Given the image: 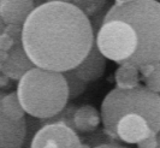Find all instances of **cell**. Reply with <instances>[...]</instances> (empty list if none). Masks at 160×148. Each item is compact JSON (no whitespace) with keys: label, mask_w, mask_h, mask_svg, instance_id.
Returning <instances> with one entry per match:
<instances>
[{"label":"cell","mask_w":160,"mask_h":148,"mask_svg":"<svg viewBox=\"0 0 160 148\" xmlns=\"http://www.w3.org/2000/svg\"><path fill=\"white\" fill-rule=\"evenodd\" d=\"M137 113L147 119L155 134L160 131V94L137 86L132 89L114 88L101 104V118L105 134L113 140L116 125L123 116Z\"/></svg>","instance_id":"277c9868"},{"label":"cell","mask_w":160,"mask_h":148,"mask_svg":"<svg viewBox=\"0 0 160 148\" xmlns=\"http://www.w3.org/2000/svg\"><path fill=\"white\" fill-rule=\"evenodd\" d=\"M157 135H158V148H160V131Z\"/></svg>","instance_id":"484cf974"},{"label":"cell","mask_w":160,"mask_h":148,"mask_svg":"<svg viewBox=\"0 0 160 148\" xmlns=\"http://www.w3.org/2000/svg\"><path fill=\"white\" fill-rule=\"evenodd\" d=\"M117 88L120 89H132L140 86V80L141 75L138 67H135L129 64H123L120 65L116 74H114Z\"/></svg>","instance_id":"5bb4252c"},{"label":"cell","mask_w":160,"mask_h":148,"mask_svg":"<svg viewBox=\"0 0 160 148\" xmlns=\"http://www.w3.org/2000/svg\"><path fill=\"white\" fill-rule=\"evenodd\" d=\"M94 39L105 57L120 65L134 57L138 47L134 28L119 19L104 22Z\"/></svg>","instance_id":"5b68a950"},{"label":"cell","mask_w":160,"mask_h":148,"mask_svg":"<svg viewBox=\"0 0 160 148\" xmlns=\"http://www.w3.org/2000/svg\"><path fill=\"white\" fill-rule=\"evenodd\" d=\"M137 148H158V135L152 132L148 137L137 143Z\"/></svg>","instance_id":"ffe728a7"},{"label":"cell","mask_w":160,"mask_h":148,"mask_svg":"<svg viewBox=\"0 0 160 148\" xmlns=\"http://www.w3.org/2000/svg\"><path fill=\"white\" fill-rule=\"evenodd\" d=\"M64 77L68 83V88H69V98L76 99L80 96L81 94H83L86 88H87V82L80 78L77 74L75 72V70H69L63 72Z\"/></svg>","instance_id":"2e32d148"},{"label":"cell","mask_w":160,"mask_h":148,"mask_svg":"<svg viewBox=\"0 0 160 148\" xmlns=\"http://www.w3.org/2000/svg\"><path fill=\"white\" fill-rule=\"evenodd\" d=\"M144 86L154 93L160 94V63L154 64V69L151 75L144 78Z\"/></svg>","instance_id":"ac0fdd59"},{"label":"cell","mask_w":160,"mask_h":148,"mask_svg":"<svg viewBox=\"0 0 160 148\" xmlns=\"http://www.w3.org/2000/svg\"><path fill=\"white\" fill-rule=\"evenodd\" d=\"M35 64L27 54L23 41H17L8 52H0V71L8 76L10 80L21 81L25 74H28Z\"/></svg>","instance_id":"52a82bcc"},{"label":"cell","mask_w":160,"mask_h":148,"mask_svg":"<svg viewBox=\"0 0 160 148\" xmlns=\"http://www.w3.org/2000/svg\"><path fill=\"white\" fill-rule=\"evenodd\" d=\"M8 81H10V78H8V76L1 74V77H0V86H1V87H5L8 83Z\"/></svg>","instance_id":"603a6c76"},{"label":"cell","mask_w":160,"mask_h":148,"mask_svg":"<svg viewBox=\"0 0 160 148\" xmlns=\"http://www.w3.org/2000/svg\"><path fill=\"white\" fill-rule=\"evenodd\" d=\"M27 134L28 123L25 118L13 121L0 115V148H22Z\"/></svg>","instance_id":"9c48e42d"},{"label":"cell","mask_w":160,"mask_h":148,"mask_svg":"<svg viewBox=\"0 0 160 148\" xmlns=\"http://www.w3.org/2000/svg\"><path fill=\"white\" fill-rule=\"evenodd\" d=\"M77 131L64 123L42 125L34 135L30 148H87Z\"/></svg>","instance_id":"8992f818"},{"label":"cell","mask_w":160,"mask_h":148,"mask_svg":"<svg viewBox=\"0 0 160 148\" xmlns=\"http://www.w3.org/2000/svg\"><path fill=\"white\" fill-rule=\"evenodd\" d=\"M35 0H0V19L5 24H25L35 8Z\"/></svg>","instance_id":"30bf717a"},{"label":"cell","mask_w":160,"mask_h":148,"mask_svg":"<svg viewBox=\"0 0 160 148\" xmlns=\"http://www.w3.org/2000/svg\"><path fill=\"white\" fill-rule=\"evenodd\" d=\"M27 112L24 111L23 106L19 101L18 98V94L17 91L15 93H10V94H1V98H0V115L5 116L10 119H13V121H18V119H22L25 118L24 115Z\"/></svg>","instance_id":"4fadbf2b"},{"label":"cell","mask_w":160,"mask_h":148,"mask_svg":"<svg viewBox=\"0 0 160 148\" xmlns=\"http://www.w3.org/2000/svg\"><path fill=\"white\" fill-rule=\"evenodd\" d=\"M46 2H54V1H58V2H70L71 0H45Z\"/></svg>","instance_id":"cb8c5ba5"},{"label":"cell","mask_w":160,"mask_h":148,"mask_svg":"<svg viewBox=\"0 0 160 148\" xmlns=\"http://www.w3.org/2000/svg\"><path fill=\"white\" fill-rule=\"evenodd\" d=\"M22 41L35 66L65 72L88 56L94 32L90 18L70 2H42L23 25Z\"/></svg>","instance_id":"6da1fadb"},{"label":"cell","mask_w":160,"mask_h":148,"mask_svg":"<svg viewBox=\"0 0 160 148\" xmlns=\"http://www.w3.org/2000/svg\"><path fill=\"white\" fill-rule=\"evenodd\" d=\"M95 148H128L125 147V146H122L119 143H114V142H110V143H102V145H99V146H96Z\"/></svg>","instance_id":"7402d4cb"},{"label":"cell","mask_w":160,"mask_h":148,"mask_svg":"<svg viewBox=\"0 0 160 148\" xmlns=\"http://www.w3.org/2000/svg\"><path fill=\"white\" fill-rule=\"evenodd\" d=\"M153 69H154V64H147V65H143V66H141V67H138L141 78H142V80L147 78V77L151 75V72L153 71Z\"/></svg>","instance_id":"44dd1931"},{"label":"cell","mask_w":160,"mask_h":148,"mask_svg":"<svg viewBox=\"0 0 160 148\" xmlns=\"http://www.w3.org/2000/svg\"><path fill=\"white\" fill-rule=\"evenodd\" d=\"M87 148H90V147H87Z\"/></svg>","instance_id":"4316f807"},{"label":"cell","mask_w":160,"mask_h":148,"mask_svg":"<svg viewBox=\"0 0 160 148\" xmlns=\"http://www.w3.org/2000/svg\"><path fill=\"white\" fill-rule=\"evenodd\" d=\"M152 132L154 131L144 117L137 113H128L118 121L113 134V140H119L129 145H137Z\"/></svg>","instance_id":"ba28073f"},{"label":"cell","mask_w":160,"mask_h":148,"mask_svg":"<svg viewBox=\"0 0 160 148\" xmlns=\"http://www.w3.org/2000/svg\"><path fill=\"white\" fill-rule=\"evenodd\" d=\"M70 4L81 10L87 17L92 18L106 8L108 0H71Z\"/></svg>","instance_id":"9a60e30c"},{"label":"cell","mask_w":160,"mask_h":148,"mask_svg":"<svg viewBox=\"0 0 160 148\" xmlns=\"http://www.w3.org/2000/svg\"><path fill=\"white\" fill-rule=\"evenodd\" d=\"M17 94L24 111L38 119L57 116L70 100L64 74L38 66L18 81Z\"/></svg>","instance_id":"3957f363"},{"label":"cell","mask_w":160,"mask_h":148,"mask_svg":"<svg viewBox=\"0 0 160 148\" xmlns=\"http://www.w3.org/2000/svg\"><path fill=\"white\" fill-rule=\"evenodd\" d=\"M114 1H116V4H128L132 0H114Z\"/></svg>","instance_id":"d4e9b609"},{"label":"cell","mask_w":160,"mask_h":148,"mask_svg":"<svg viewBox=\"0 0 160 148\" xmlns=\"http://www.w3.org/2000/svg\"><path fill=\"white\" fill-rule=\"evenodd\" d=\"M76 110H77V106H75V105H68L62 112H59L54 117L47 118V119H40L41 126L49 123H64V124H68L69 126H71L72 129H75V125H73V115H75V111Z\"/></svg>","instance_id":"e0dca14e"},{"label":"cell","mask_w":160,"mask_h":148,"mask_svg":"<svg viewBox=\"0 0 160 148\" xmlns=\"http://www.w3.org/2000/svg\"><path fill=\"white\" fill-rule=\"evenodd\" d=\"M106 59L107 58L100 52L98 43L94 39V43L92 46V49L88 53V56L73 70L83 81H86L87 83L94 82L104 75L105 69H106Z\"/></svg>","instance_id":"8fae6325"},{"label":"cell","mask_w":160,"mask_h":148,"mask_svg":"<svg viewBox=\"0 0 160 148\" xmlns=\"http://www.w3.org/2000/svg\"><path fill=\"white\" fill-rule=\"evenodd\" d=\"M16 40L13 37H11L8 34L2 33L0 34V52H8L16 43Z\"/></svg>","instance_id":"d6986e66"},{"label":"cell","mask_w":160,"mask_h":148,"mask_svg":"<svg viewBox=\"0 0 160 148\" xmlns=\"http://www.w3.org/2000/svg\"><path fill=\"white\" fill-rule=\"evenodd\" d=\"M113 19L131 25L138 39L135 56L125 64L141 67L160 63V0H132L128 4H114L104 22Z\"/></svg>","instance_id":"7a4b0ae2"},{"label":"cell","mask_w":160,"mask_h":148,"mask_svg":"<svg viewBox=\"0 0 160 148\" xmlns=\"http://www.w3.org/2000/svg\"><path fill=\"white\" fill-rule=\"evenodd\" d=\"M102 122L101 112L90 105H83L77 107L73 115V125L77 132L87 134L94 131L99 124Z\"/></svg>","instance_id":"7c38bea8"}]
</instances>
